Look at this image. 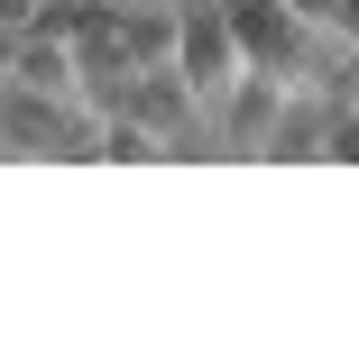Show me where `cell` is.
Returning <instances> with one entry per match:
<instances>
[{"instance_id": "6da1fadb", "label": "cell", "mask_w": 359, "mask_h": 349, "mask_svg": "<svg viewBox=\"0 0 359 349\" xmlns=\"http://www.w3.org/2000/svg\"><path fill=\"white\" fill-rule=\"evenodd\" d=\"M222 19L240 37V64L267 74L285 101H323V28L295 0H222Z\"/></svg>"}, {"instance_id": "7a4b0ae2", "label": "cell", "mask_w": 359, "mask_h": 349, "mask_svg": "<svg viewBox=\"0 0 359 349\" xmlns=\"http://www.w3.org/2000/svg\"><path fill=\"white\" fill-rule=\"evenodd\" d=\"M166 74L203 101V120H212V101L249 74V64H240V37L222 19V0H175V64H166Z\"/></svg>"}, {"instance_id": "3957f363", "label": "cell", "mask_w": 359, "mask_h": 349, "mask_svg": "<svg viewBox=\"0 0 359 349\" xmlns=\"http://www.w3.org/2000/svg\"><path fill=\"white\" fill-rule=\"evenodd\" d=\"M93 129H102V111H83V101H46V92H0V148L10 157H93Z\"/></svg>"}, {"instance_id": "277c9868", "label": "cell", "mask_w": 359, "mask_h": 349, "mask_svg": "<svg viewBox=\"0 0 359 349\" xmlns=\"http://www.w3.org/2000/svg\"><path fill=\"white\" fill-rule=\"evenodd\" d=\"M0 74H10L19 92H46V101H83V92H74V83H83V74H74V37H65V28H46V19L10 37Z\"/></svg>"}, {"instance_id": "5b68a950", "label": "cell", "mask_w": 359, "mask_h": 349, "mask_svg": "<svg viewBox=\"0 0 359 349\" xmlns=\"http://www.w3.org/2000/svg\"><path fill=\"white\" fill-rule=\"evenodd\" d=\"M276 120H285V92H276L267 74H240L222 101H212V120H203V129H222V148H231V157H267Z\"/></svg>"}, {"instance_id": "8992f818", "label": "cell", "mask_w": 359, "mask_h": 349, "mask_svg": "<svg viewBox=\"0 0 359 349\" xmlns=\"http://www.w3.org/2000/svg\"><path fill=\"white\" fill-rule=\"evenodd\" d=\"M120 111H129L138 129H148V138H157V148H166V157L184 148V138H203V101H194V92H184L175 74H138Z\"/></svg>"}, {"instance_id": "52a82bcc", "label": "cell", "mask_w": 359, "mask_h": 349, "mask_svg": "<svg viewBox=\"0 0 359 349\" xmlns=\"http://www.w3.org/2000/svg\"><path fill=\"white\" fill-rule=\"evenodd\" d=\"M323 157H341V166H359V101H341V111L323 120Z\"/></svg>"}, {"instance_id": "ba28073f", "label": "cell", "mask_w": 359, "mask_h": 349, "mask_svg": "<svg viewBox=\"0 0 359 349\" xmlns=\"http://www.w3.org/2000/svg\"><path fill=\"white\" fill-rule=\"evenodd\" d=\"M37 10H46V0H0V28L19 37V28H37Z\"/></svg>"}, {"instance_id": "9c48e42d", "label": "cell", "mask_w": 359, "mask_h": 349, "mask_svg": "<svg viewBox=\"0 0 359 349\" xmlns=\"http://www.w3.org/2000/svg\"><path fill=\"white\" fill-rule=\"evenodd\" d=\"M0 55H10V28H0Z\"/></svg>"}]
</instances>
